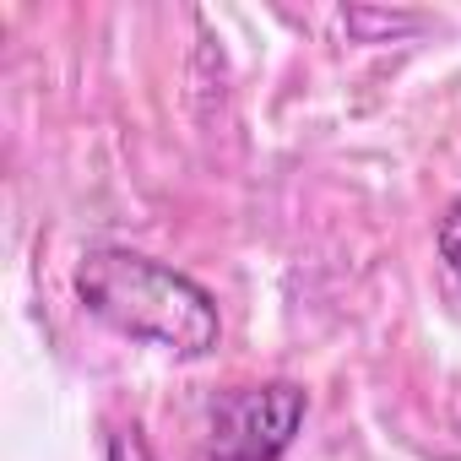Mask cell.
Wrapping results in <instances>:
<instances>
[{"label":"cell","mask_w":461,"mask_h":461,"mask_svg":"<svg viewBox=\"0 0 461 461\" xmlns=\"http://www.w3.org/2000/svg\"><path fill=\"white\" fill-rule=\"evenodd\" d=\"M77 299L87 315H98L120 337L168 348L179 358H206L222 337L212 294L195 277H185L141 250H120V245L87 250L77 267Z\"/></svg>","instance_id":"cell-1"},{"label":"cell","mask_w":461,"mask_h":461,"mask_svg":"<svg viewBox=\"0 0 461 461\" xmlns=\"http://www.w3.org/2000/svg\"><path fill=\"white\" fill-rule=\"evenodd\" d=\"M348 28L369 39V33H385V28H391V33H396V28H412V17H369V12H348Z\"/></svg>","instance_id":"cell-5"},{"label":"cell","mask_w":461,"mask_h":461,"mask_svg":"<svg viewBox=\"0 0 461 461\" xmlns=\"http://www.w3.org/2000/svg\"><path fill=\"white\" fill-rule=\"evenodd\" d=\"M439 256H445V267L461 277V195L445 206V217H439Z\"/></svg>","instance_id":"cell-3"},{"label":"cell","mask_w":461,"mask_h":461,"mask_svg":"<svg viewBox=\"0 0 461 461\" xmlns=\"http://www.w3.org/2000/svg\"><path fill=\"white\" fill-rule=\"evenodd\" d=\"M304 412H310V396L294 380L234 385L212 402L206 456L212 461H277L294 445Z\"/></svg>","instance_id":"cell-2"},{"label":"cell","mask_w":461,"mask_h":461,"mask_svg":"<svg viewBox=\"0 0 461 461\" xmlns=\"http://www.w3.org/2000/svg\"><path fill=\"white\" fill-rule=\"evenodd\" d=\"M109 461H152V450L136 429H114L109 434Z\"/></svg>","instance_id":"cell-4"}]
</instances>
